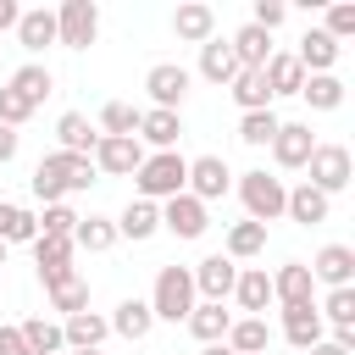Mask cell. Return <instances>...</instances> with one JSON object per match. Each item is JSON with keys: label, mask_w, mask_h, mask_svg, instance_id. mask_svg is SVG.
Wrapping results in <instances>:
<instances>
[{"label": "cell", "mask_w": 355, "mask_h": 355, "mask_svg": "<svg viewBox=\"0 0 355 355\" xmlns=\"http://www.w3.org/2000/svg\"><path fill=\"white\" fill-rule=\"evenodd\" d=\"M161 227V205L150 200H128V211L116 216V239H150Z\"/></svg>", "instance_id": "33"}, {"label": "cell", "mask_w": 355, "mask_h": 355, "mask_svg": "<svg viewBox=\"0 0 355 355\" xmlns=\"http://www.w3.org/2000/svg\"><path fill=\"white\" fill-rule=\"evenodd\" d=\"M239 200H244V211H250V222H277L283 216V200H288V189H283V178H272V172H239Z\"/></svg>", "instance_id": "4"}, {"label": "cell", "mask_w": 355, "mask_h": 355, "mask_svg": "<svg viewBox=\"0 0 355 355\" xmlns=\"http://www.w3.org/2000/svg\"><path fill=\"white\" fill-rule=\"evenodd\" d=\"M233 100H239V111L250 116V111H272V89H266V72H255V67H239L233 72Z\"/></svg>", "instance_id": "23"}, {"label": "cell", "mask_w": 355, "mask_h": 355, "mask_svg": "<svg viewBox=\"0 0 355 355\" xmlns=\"http://www.w3.org/2000/svg\"><path fill=\"white\" fill-rule=\"evenodd\" d=\"M133 183H139V200H172V194H183V183H189V161L178 155V150H155V155H144V166L133 172Z\"/></svg>", "instance_id": "2"}, {"label": "cell", "mask_w": 355, "mask_h": 355, "mask_svg": "<svg viewBox=\"0 0 355 355\" xmlns=\"http://www.w3.org/2000/svg\"><path fill=\"white\" fill-rule=\"evenodd\" d=\"M283 17H288V6H283V0H255V17H250V22H255L261 33H272Z\"/></svg>", "instance_id": "46"}, {"label": "cell", "mask_w": 355, "mask_h": 355, "mask_svg": "<svg viewBox=\"0 0 355 355\" xmlns=\"http://www.w3.org/2000/svg\"><path fill=\"white\" fill-rule=\"evenodd\" d=\"M72 355H100V349H72Z\"/></svg>", "instance_id": "52"}, {"label": "cell", "mask_w": 355, "mask_h": 355, "mask_svg": "<svg viewBox=\"0 0 355 355\" xmlns=\"http://www.w3.org/2000/svg\"><path fill=\"white\" fill-rule=\"evenodd\" d=\"M227 50H233V61H239V67H255V72H261V67L272 61V33H261L255 22H244V28L227 39Z\"/></svg>", "instance_id": "21"}, {"label": "cell", "mask_w": 355, "mask_h": 355, "mask_svg": "<svg viewBox=\"0 0 355 355\" xmlns=\"http://www.w3.org/2000/svg\"><path fill=\"white\" fill-rule=\"evenodd\" d=\"M261 72H266V89H272V100H277V94H300V89H305V67H300L288 50H272V61H266Z\"/></svg>", "instance_id": "28"}, {"label": "cell", "mask_w": 355, "mask_h": 355, "mask_svg": "<svg viewBox=\"0 0 355 355\" xmlns=\"http://www.w3.org/2000/svg\"><path fill=\"white\" fill-rule=\"evenodd\" d=\"M172 33H178L183 44H205V39H216V11H211L205 0H189V6L172 11Z\"/></svg>", "instance_id": "16"}, {"label": "cell", "mask_w": 355, "mask_h": 355, "mask_svg": "<svg viewBox=\"0 0 355 355\" xmlns=\"http://www.w3.org/2000/svg\"><path fill=\"white\" fill-rule=\"evenodd\" d=\"M111 333V322L105 316H94V311H78V316H67L61 322V338H67V349H100V338Z\"/></svg>", "instance_id": "31"}, {"label": "cell", "mask_w": 355, "mask_h": 355, "mask_svg": "<svg viewBox=\"0 0 355 355\" xmlns=\"http://www.w3.org/2000/svg\"><path fill=\"white\" fill-rule=\"evenodd\" d=\"M17 39H22L28 55H39L44 44H55V11H44V6L22 11V17H17Z\"/></svg>", "instance_id": "26"}, {"label": "cell", "mask_w": 355, "mask_h": 355, "mask_svg": "<svg viewBox=\"0 0 355 355\" xmlns=\"http://www.w3.org/2000/svg\"><path fill=\"white\" fill-rule=\"evenodd\" d=\"M94 183V161L89 155H44L39 166H33V194L44 200V205H67V194H78V189H89Z\"/></svg>", "instance_id": "1"}, {"label": "cell", "mask_w": 355, "mask_h": 355, "mask_svg": "<svg viewBox=\"0 0 355 355\" xmlns=\"http://www.w3.org/2000/svg\"><path fill=\"white\" fill-rule=\"evenodd\" d=\"M94 33H100V6H94V0H61V6H55V44L89 50Z\"/></svg>", "instance_id": "5"}, {"label": "cell", "mask_w": 355, "mask_h": 355, "mask_svg": "<svg viewBox=\"0 0 355 355\" xmlns=\"http://www.w3.org/2000/svg\"><path fill=\"white\" fill-rule=\"evenodd\" d=\"M200 355H233V349H227V344H205Z\"/></svg>", "instance_id": "51"}, {"label": "cell", "mask_w": 355, "mask_h": 355, "mask_svg": "<svg viewBox=\"0 0 355 355\" xmlns=\"http://www.w3.org/2000/svg\"><path fill=\"white\" fill-rule=\"evenodd\" d=\"M311 150H316V139H311V122H283L277 128V139H272V161L277 166H305L311 161Z\"/></svg>", "instance_id": "14"}, {"label": "cell", "mask_w": 355, "mask_h": 355, "mask_svg": "<svg viewBox=\"0 0 355 355\" xmlns=\"http://www.w3.org/2000/svg\"><path fill=\"white\" fill-rule=\"evenodd\" d=\"M28 355H33V349H28Z\"/></svg>", "instance_id": "54"}, {"label": "cell", "mask_w": 355, "mask_h": 355, "mask_svg": "<svg viewBox=\"0 0 355 355\" xmlns=\"http://www.w3.org/2000/svg\"><path fill=\"white\" fill-rule=\"evenodd\" d=\"M283 216H288V222H300V227H316V222H327V194H316L311 183H300V189H288Z\"/></svg>", "instance_id": "29"}, {"label": "cell", "mask_w": 355, "mask_h": 355, "mask_svg": "<svg viewBox=\"0 0 355 355\" xmlns=\"http://www.w3.org/2000/svg\"><path fill=\"white\" fill-rule=\"evenodd\" d=\"M55 139H61V155H94V144H100V128H94L83 111H67V116L55 122Z\"/></svg>", "instance_id": "20"}, {"label": "cell", "mask_w": 355, "mask_h": 355, "mask_svg": "<svg viewBox=\"0 0 355 355\" xmlns=\"http://www.w3.org/2000/svg\"><path fill=\"white\" fill-rule=\"evenodd\" d=\"M189 311H194V277H189V266H161L155 288H150V316L155 322H189Z\"/></svg>", "instance_id": "3"}, {"label": "cell", "mask_w": 355, "mask_h": 355, "mask_svg": "<svg viewBox=\"0 0 355 355\" xmlns=\"http://www.w3.org/2000/svg\"><path fill=\"white\" fill-rule=\"evenodd\" d=\"M6 89H11V94H22V100H28L33 111H39V100H44L50 89H55V78H50V67L28 61V67H17V72H11V83H6Z\"/></svg>", "instance_id": "32"}, {"label": "cell", "mask_w": 355, "mask_h": 355, "mask_svg": "<svg viewBox=\"0 0 355 355\" xmlns=\"http://www.w3.org/2000/svg\"><path fill=\"white\" fill-rule=\"evenodd\" d=\"M322 322H333V333H355V288H333L322 305Z\"/></svg>", "instance_id": "42"}, {"label": "cell", "mask_w": 355, "mask_h": 355, "mask_svg": "<svg viewBox=\"0 0 355 355\" xmlns=\"http://www.w3.org/2000/svg\"><path fill=\"white\" fill-rule=\"evenodd\" d=\"M17 161V128H0V166Z\"/></svg>", "instance_id": "48"}, {"label": "cell", "mask_w": 355, "mask_h": 355, "mask_svg": "<svg viewBox=\"0 0 355 355\" xmlns=\"http://www.w3.org/2000/svg\"><path fill=\"white\" fill-rule=\"evenodd\" d=\"M33 261H39L44 288H50V283H67V277H72V239H50V233H39V239H33Z\"/></svg>", "instance_id": "15"}, {"label": "cell", "mask_w": 355, "mask_h": 355, "mask_svg": "<svg viewBox=\"0 0 355 355\" xmlns=\"http://www.w3.org/2000/svg\"><path fill=\"white\" fill-rule=\"evenodd\" d=\"M144 89H150L155 111H178V100L189 94V72H183L178 61H161V67H150V72H144Z\"/></svg>", "instance_id": "12"}, {"label": "cell", "mask_w": 355, "mask_h": 355, "mask_svg": "<svg viewBox=\"0 0 355 355\" xmlns=\"http://www.w3.org/2000/svg\"><path fill=\"white\" fill-rule=\"evenodd\" d=\"M94 172H111V178H133L144 166V144L139 139H100L94 144Z\"/></svg>", "instance_id": "9"}, {"label": "cell", "mask_w": 355, "mask_h": 355, "mask_svg": "<svg viewBox=\"0 0 355 355\" xmlns=\"http://www.w3.org/2000/svg\"><path fill=\"white\" fill-rule=\"evenodd\" d=\"M17 333H22V344H28L33 355H61V349H67V338H61V322H44V316H28V322H22Z\"/></svg>", "instance_id": "37"}, {"label": "cell", "mask_w": 355, "mask_h": 355, "mask_svg": "<svg viewBox=\"0 0 355 355\" xmlns=\"http://www.w3.org/2000/svg\"><path fill=\"white\" fill-rule=\"evenodd\" d=\"M105 322H111V333H122V338H133V344H139V338H150V327H155L150 300H139V294H133V300H122Z\"/></svg>", "instance_id": "24"}, {"label": "cell", "mask_w": 355, "mask_h": 355, "mask_svg": "<svg viewBox=\"0 0 355 355\" xmlns=\"http://www.w3.org/2000/svg\"><path fill=\"white\" fill-rule=\"evenodd\" d=\"M233 300H239V311H250V316H266V305H272V277H266V266H239Z\"/></svg>", "instance_id": "17"}, {"label": "cell", "mask_w": 355, "mask_h": 355, "mask_svg": "<svg viewBox=\"0 0 355 355\" xmlns=\"http://www.w3.org/2000/svg\"><path fill=\"white\" fill-rule=\"evenodd\" d=\"M233 355H266V344H272V327H266V316H239L233 327H227V338H222Z\"/></svg>", "instance_id": "25"}, {"label": "cell", "mask_w": 355, "mask_h": 355, "mask_svg": "<svg viewBox=\"0 0 355 355\" xmlns=\"http://www.w3.org/2000/svg\"><path fill=\"white\" fill-rule=\"evenodd\" d=\"M294 61L305 67V78H316V72H333V61H338V39H327L322 28H311V33L300 39Z\"/></svg>", "instance_id": "22"}, {"label": "cell", "mask_w": 355, "mask_h": 355, "mask_svg": "<svg viewBox=\"0 0 355 355\" xmlns=\"http://www.w3.org/2000/svg\"><path fill=\"white\" fill-rule=\"evenodd\" d=\"M161 227L178 233V239H200V233L211 227V211H205L194 194H172V200H161Z\"/></svg>", "instance_id": "8"}, {"label": "cell", "mask_w": 355, "mask_h": 355, "mask_svg": "<svg viewBox=\"0 0 355 355\" xmlns=\"http://www.w3.org/2000/svg\"><path fill=\"white\" fill-rule=\"evenodd\" d=\"M227 189H233V172H227L222 155H200V161H189V183H183V194H194L200 205H211V200H222Z\"/></svg>", "instance_id": "7"}, {"label": "cell", "mask_w": 355, "mask_h": 355, "mask_svg": "<svg viewBox=\"0 0 355 355\" xmlns=\"http://www.w3.org/2000/svg\"><path fill=\"white\" fill-rule=\"evenodd\" d=\"M189 277H194V294H205V300H227L233 294V283H239V261H227V255H205L200 266H189Z\"/></svg>", "instance_id": "11"}, {"label": "cell", "mask_w": 355, "mask_h": 355, "mask_svg": "<svg viewBox=\"0 0 355 355\" xmlns=\"http://www.w3.org/2000/svg\"><path fill=\"white\" fill-rule=\"evenodd\" d=\"M277 128H283V122H277V111H250V116H239V139H244V144H255V150H261V144H272V139H277Z\"/></svg>", "instance_id": "41"}, {"label": "cell", "mask_w": 355, "mask_h": 355, "mask_svg": "<svg viewBox=\"0 0 355 355\" xmlns=\"http://www.w3.org/2000/svg\"><path fill=\"white\" fill-rule=\"evenodd\" d=\"M322 311L316 305H283V338L294 344V349H311V344H322Z\"/></svg>", "instance_id": "18"}, {"label": "cell", "mask_w": 355, "mask_h": 355, "mask_svg": "<svg viewBox=\"0 0 355 355\" xmlns=\"http://www.w3.org/2000/svg\"><path fill=\"white\" fill-rule=\"evenodd\" d=\"M305 100H311V111H338L344 105V83L333 78V72H316V78H305V89H300Z\"/></svg>", "instance_id": "39"}, {"label": "cell", "mask_w": 355, "mask_h": 355, "mask_svg": "<svg viewBox=\"0 0 355 355\" xmlns=\"http://www.w3.org/2000/svg\"><path fill=\"white\" fill-rule=\"evenodd\" d=\"M227 327H233V316H227L216 300H200V305L189 311V333H194L200 344H222V338H227Z\"/></svg>", "instance_id": "30"}, {"label": "cell", "mask_w": 355, "mask_h": 355, "mask_svg": "<svg viewBox=\"0 0 355 355\" xmlns=\"http://www.w3.org/2000/svg\"><path fill=\"white\" fill-rule=\"evenodd\" d=\"M178 133H183V122H178V111H139V144H155V150H178Z\"/></svg>", "instance_id": "19"}, {"label": "cell", "mask_w": 355, "mask_h": 355, "mask_svg": "<svg viewBox=\"0 0 355 355\" xmlns=\"http://www.w3.org/2000/svg\"><path fill=\"white\" fill-rule=\"evenodd\" d=\"M305 172H311L305 183H311L316 194L333 200L338 189H349V172H355V166H349V150H344V144H316L311 161H305Z\"/></svg>", "instance_id": "6"}, {"label": "cell", "mask_w": 355, "mask_h": 355, "mask_svg": "<svg viewBox=\"0 0 355 355\" xmlns=\"http://www.w3.org/2000/svg\"><path fill=\"white\" fill-rule=\"evenodd\" d=\"M50 305L61 311V316H78V311H89V283L72 272L67 283H50Z\"/></svg>", "instance_id": "40"}, {"label": "cell", "mask_w": 355, "mask_h": 355, "mask_svg": "<svg viewBox=\"0 0 355 355\" xmlns=\"http://www.w3.org/2000/svg\"><path fill=\"white\" fill-rule=\"evenodd\" d=\"M327 39H349L355 33V6L349 0H338V6H327V28H322Z\"/></svg>", "instance_id": "44"}, {"label": "cell", "mask_w": 355, "mask_h": 355, "mask_svg": "<svg viewBox=\"0 0 355 355\" xmlns=\"http://www.w3.org/2000/svg\"><path fill=\"white\" fill-rule=\"evenodd\" d=\"M0 355H28V344H22L17 327H0Z\"/></svg>", "instance_id": "47"}, {"label": "cell", "mask_w": 355, "mask_h": 355, "mask_svg": "<svg viewBox=\"0 0 355 355\" xmlns=\"http://www.w3.org/2000/svg\"><path fill=\"white\" fill-rule=\"evenodd\" d=\"M311 266L305 261H283L277 272H272V305H316L311 300Z\"/></svg>", "instance_id": "13"}, {"label": "cell", "mask_w": 355, "mask_h": 355, "mask_svg": "<svg viewBox=\"0 0 355 355\" xmlns=\"http://www.w3.org/2000/svg\"><path fill=\"white\" fill-rule=\"evenodd\" d=\"M33 239H39V216L0 200V244H33Z\"/></svg>", "instance_id": "35"}, {"label": "cell", "mask_w": 355, "mask_h": 355, "mask_svg": "<svg viewBox=\"0 0 355 355\" xmlns=\"http://www.w3.org/2000/svg\"><path fill=\"white\" fill-rule=\"evenodd\" d=\"M305 355H349V349H338V344H333V338H322V344H311V349H305Z\"/></svg>", "instance_id": "50"}, {"label": "cell", "mask_w": 355, "mask_h": 355, "mask_svg": "<svg viewBox=\"0 0 355 355\" xmlns=\"http://www.w3.org/2000/svg\"><path fill=\"white\" fill-rule=\"evenodd\" d=\"M133 133H139V105L111 100V105L100 111V139H133Z\"/></svg>", "instance_id": "38"}, {"label": "cell", "mask_w": 355, "mask_h": 355, "mask_svg": "<svg viewBox=\"0 0 355 355\" xmlns=\"http://www.w3.org/2000/svg\"><path fill=\"white\" fill-rule=\"evenodd\" d=\"M72 227H78V211H72V205H44L39 233H50V239H72Z\"/></svg>", "instance_id": "43"}, {"label": "cell", "mask_w": 355, "mask_h": 355, "mask_svg": "<svg viewBox=\"0 0 355 355\" xmlns=\"http://www.w3.org/2000/svg\"><path fill=\"white\" fill-rule=\"evenodd\" d=\"M261 250H266V227H261V222H250V216H244V222H233V227H227V250H222L227 261H255Z\"/></svg>", "instance_id": "34"}, {"label": "cell", "mask_w": 355, "mask_h": 355, "mask_svg": "<svg viewBox=\"0 0 355 355\" xmlns=\"http://www.w3.org/2000/svg\"><path fill=\"white\" fill-rule=\"evenodd\" d=\"M311 283L355 288V250H349V244H322V250H316V261H311Z\"/></svg>", "instance_id": "10"}, {"label": "cell", "mask_w": 355, "mask_h": 355, "mask_svg": "<svg viewBox=\"0 0 355 355\" xmlns=\"http://www.w3.org/2000/svg\"><path fill=\"white\" fill-rule=\"evenodd\" d=\"M33 116V105L22 100V94H11V89H0V128H22Z\"/></svg>", "instance_id": "45"}, {"label": "cell", "mask_w": 355, "mask_h": 355, "mask_svg": "<svg viewBox=\"0 0 355 355\" xmlns=\"http://www.w3.org/2000/svg\"><path fill=\"white\" fill-rule=\"evenodd\" d=\"M233 72H239V61H233L227 39H205V44H200V78H205V83H216V89H227V83H233Z\"/></svg>", "instance_id": "27"}, {"label": "cell", "mask_w": 355, "mask_h": 355, "mask_svg": "<svg viewBox=\"0 0 355 355\" xmlns=\"http://www.w3.org/2000/svg\"><path fill=\"white\" fill-rule=\"evenodd\" d=\"M0 266H6V244H0Z\"/></svg>", "instance_id": "53"}, {"label": "cell", "mask_w": 355, "mask_h": 355, "mask_svg": "<svg viewBox=\"0 0 355 355\" xmlns=\"http://www.w3.org/2000/svg\"><path fill=\"white\" fill-rule=\"evenodd\" d=\"M17 17H22V6H17V0H0V33L17 28Z\"/></svg>", "instance_id": "49"}, {"label": "cell", "mask_w": 355, "mask_h": 355, "mask_svg": "<svg viewBox=\"0 0 355 355\" xmlns=\"http://www.w3.org/2000/svg\"><path fill=\"white\" fill-rule=\"evenodd\" d=\"M111 244H116V222H105V216H78V227H72V250L100 255V250H111Z\"/></svg>", "instance_id": "36"}]
</instances>
